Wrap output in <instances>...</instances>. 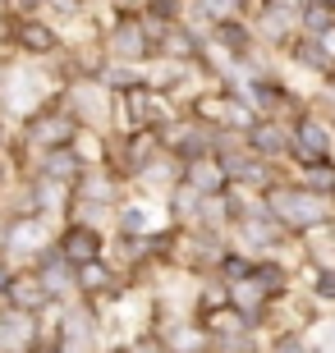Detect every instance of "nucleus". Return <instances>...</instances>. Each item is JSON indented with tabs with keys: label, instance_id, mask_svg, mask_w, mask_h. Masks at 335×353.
I'll return each mask as SVG.
<instances>
[{
	"label": "nucleus",
	"instance_id": "1",
	"mask_svg": "<svg viewBox=\"0 0 335 353\" xmlns=\"http://www.w3.org/2000/svg\"><path fill=\"white\" fill-rule=\"evenodd\" d=\"M262 211H267L280 230H303V234L331 221L326 197L308 193V188H267V193H262Z\"/></svg>",
	"mask_w": 335,
	"mask_h": 353
},
{
	"label": "nucleus",
	"instance_id": "2",
	"mask_svg": "<svg viewBox=\"0 0 335 353\" xmlns=\"http://www.w3.org/2000/svg\"><path fill=\"white\" fill-rule=\"evenodd\" d=\"M60 257H65L69 266H88V262H102V252H106V234L97 230V225H88V221H69L60 234H55V243H51Z\"/></svg>",
	"mask_w": 335,
	"mask_h": 353
},
{
	"label": "nucleus",
	"instance_id": "3",
	"mask_svg": "<svg viewBox=\"0 0 335 353\" xmlns=\"http://www.w3.org/2000/svg\"><path fill=\"white\" fill-rule=\"evenodd\" d=\"M78 129H83V124H78L69 110H41V115L28 119V143L41 147V152H55V147H74Z\"/></svg>",
	"mask_w": 335,
	"mask_h": 353
},
{
	"label": "nucleus",
	"instance_id": "4",
	"mask_svg": "<svg viewBox=\"0 0 335 353\" xmlns=\"http://www.w3.org/2000/svg\"><path fill=\"white\" fill-rule=\"evenodd\" d=\"M32 275H37V285L46 289V299H51L55 307L69 303V294H74V266H69L55 248H46V252L32 257Z\"/></svg>",
	"mask_w": 335,
	"mask_h": 353
},
{
	"label": "nucleus",
	"instance_id": "5",
	"mask_svg": "<svg viewBox=\"0 0 335 353\" xmlns=\"http://www.w3.org/2000/svg\"><path fill=\"white\" fill-rule=\"evenodd\" d=\"M289 152L298 157V165H317V161H331L335 143H331V129H326L322 119H298L294 133H289Z\"/></svg>",
	"mask_w": 335,
	"mask_h": 353
},
{
	"label": "nucleus",
	"instance_id": "6",
	"mask_svg": "<svg viewBox=\"0 0 335 353\" xmlns=\"http://www.w3.org/2000/svg\"><path fill=\"white\" fill-rule=\"evenodd\" d=\"M0 243H5V252H10V257L32 262L37 252L51 248V243H46V221H41V216H14L10 230L0 234Z\"/></svg>",
	"mask_w": 335,
	"mask_h": 353
},
{
	"label": "nucleus",
	"instance_id": "7",
	"mask_svg": "<svg viewBox=\"0 0 335 353\" xmlns=\"http://www.w3.org/2000/svg\"><path fill=\"white\" fill-rule=\"evenodd\" d=\"M0 307H14V312H28V316H37V321H41V312L55 307V303L46 299V289L37 285V275H32V271H14L5 299H0Z\"/></svg>",
	"mask_w": 335,
	"mask_h": 353
},
{
	"label": "nucleus",
	"instance_id": "8",
	"mask_svg": "<svg viewBox=\"0 0 335 353\" xmlns=\"http://www.w3.org/2000/svg\"><path fill=\"white\" fill-rule=\"evenodd\" d=\"M41 335V321L14 307H0V353H28L32 340Z\"/></svg>",
	"mask_w": 335,
	"mask_h": 353
},
{
	"label": "nucleus",
	"instance_id": "9",
	"mask_svg": "<svg viewBox=\"0 0 335 353\" xmlns=\"http://www.w3.org/2000/svg\"><path fill=\"white\" fill-rule=\"evenodd\" d=\"M216 161H220V170H225V179L253 183V188H262V193L271 188V161L253 157V152H225V157H216Z\"/></svg>",
	"mask_w": 335,
	"mask_h": 353
},
{
	"label": "nucleus",
	"instance_id": "10",
	"mask_svg": "<svg viewBox=\"0 0 335 353\" xmlns=\"http://www.w3.org/2000/svg\"><path fill=\"white\" fill-rule=\"evenodd\" d=\"M180 183H189L193 193H202V197H220L225 193V170H220V161L216 157H202V161H189L180 170Z\"/></svg>",
	"mask_w": 335,
	"mask_h": 353
},
{
	"label": "nucleus",
	"instance_id": "11",
	"mask_svg": "<svg viewBox=\"0 0 335 353\" xmlns=\"http://www.w3.org/2000/svg\"><path fill=\"white\" fill-rule=\"evenodd\" d=\"M248 152L262 157V161H276V157L289 152V133H285L276 119H258V124L248 129Z\"/></svg>",
	"mask_w": 335,
	"mask_h": 353
},
{
	"label": "nucleus",
	"instance_id": "12",
	"mask_svg": "<svg viewBox=\"0 0 335 353\" xmlns=\"http://www.w3.org/2000/svg\"><path fill=\"white\" fill-rule=\"evenodd\" d=\"M147 51H152V37H147L142 23H119L115 32H111V55H115L119 65H133V60H142Z\"/></svg>",
	"mask_w": 335,
	"mask_h": 353
},
{
	"label": "nucleus",
	"instance_id": "13",
	"mask_svg": "<svg viewBox=\"0 0 335 353\" xmlns=\"http://www.w3.org/2000/svg\"><path fill=\"white\" fill-rule=\"evenodd\" d=\"M303 170V188L317 197H335V161H317V165H298Z\"/></svg>",
	"mask_w": 335,
	"mask_h": 353
},
{
	"label": "nucleus",
	"instance_id": "14",
	"mask_svg": "<svg viewBox=\"0 0 335 353\" xmlns=\"http://www.w3.org/2000/svg\"><path fill=\"white\" fill-rule=\"evenodd\" d=\"M142 234H152V216H147V207H138V202L119 207V239H142Z\"/></svg>",
	"mask_w": 335,
	"mask_h": 353
},
{
	"label": "nucleus",
	"instance_id": "15",
	"mask_svg": "<svg viewBox=\"0 0 335 353\" xmlns=\"http://www.w3.org/2000/svg\"><path fill=\"white\" fill-rule=\"evenodd\" d=\"M19 46L32 55H46V51H55V32L41 23H19Z\"/></svg>",
	"mask_w": 335,
	"mask_h": 353
},
{
	"label": "nucleus",
	"instance_id": "16",
	"mask_svg": "<svg viewBox=\"0 0 335 353\" xmlns=\"http://www.w3.org/2000/svg\"><path fill=\"white\" fill-rule=\"evenodd\" d=\"M216 275H220V285H234V280H248V275H253V262H248V252H220V262H216Z\"/></svg>",
	"mask_w": 335,
	"mask_h": 353
},
{
	"label": "nucleus",
	"instance_id": "17",
	"mask_svg": "<svg viewBox=\"0 0 335 353\" xmlns=\"http://www.w3.org/2000/svg\"><path fill=\"white\" fill-rule=\"evenodd\" d=\"M298 65H312V69H331L335 65V60H331V55H326L322 51V41H317V37H308V41H298Z\"/></svg>",
	"mask_w": 335,
	"mask_h": 353
},
{
	"label": "nucleus",
	"instance_id": "18",
	"mask_svg": "<svg viewBox=\"0 0 335 353\" xmlns=\"http://www.w3.org/2000/svg\"><path fill=\"white\" fill-rule=\"evenodd\" d=\"M312 299L335 303V266H317V271H312Z\"/></svg>",
	"mask_w": 335,
	"mask_h": 353
},
{
	"label": "nucleus",
	"instance_id": "19",
	"mask_svg": "<svg viewBox=\"0 0 335 353\" xmlns=\"http://www.w3.org/2000/svg\"><path fill=\"white\" fill-rule=\"evenodd\" d=\"M239 5H244V0H198V10H202L207 19H216V23H230L234 14H239Z\"/></svg>",
	"mask_w": 335,
	"mask_h": 353
},
{
	"label": "nucleus",
	"instance_id": "20",
	"mask_svg": "<svg viewBox=\"0 0 335 353\" xmlns=\"http://www.w3.org/2000/svg\"><path fill=\"white\" fill-rule=\"evenodd\" d=\"M216 37H220V46H230L234 55H244V46H248V32L239 23H220L216 28Z\"/></svg>",
	"mask_w": 335,
	"mask_h": 353
},
{
	"label": "nucleus",
	"instance_id": "21",
	"mask_svg": "<svg viewBox=\"0 0 335 353\" xmlns=\"http://www.w3.org/2000/svg\"><path fill=\"white\" fill-rule=\"evenodd\" d=\"M124 349L129 353H166V344H161V335H133V340H124Z\"/></svg>",
	"mask_w": 335,
	"mask_h": 353
},
{
	"label": "nucleus",
	"instance_id": "22",
	"mask_svg": "<svg viewBox=\"0 0 335 353\" xmlns=\"http://www.w3.org/2000/svg\"><path fill=\"white\" fill-rule=\"evenodd\" d=\"M312 349H317V353H335V321H322V326H317Z\"/></svg>",
	"mask_w": 335,
	"mask_h": 353
},
{
	"label": "nucleus",
	"instance_id": "23",
	"mask_svg": "<svg viewBox=\"0 0 335 353\" xmlns=\"http://www.w3.org/2000/svg\"><path fill=\"white\" fill-rule=\"evenodd\" d=\"M97 353H129V349H124V344H102Z\"/></svg>",
	"mask_w": 335,
	"mask_h": 353
},
{
	"label": "nucleus",
	"instance_id": "24",
	"mask_svg": "<svg viewBox=\"0 0 335 353\" xmlns=\"http://www.w3.org/2000/svg\"><path fill=\"white\" fill-rule=\"evenodd\" d=\"M51 5H55V10H74L78 0H51Z\"/></svg>",
	"mask_w": 335,
	"mask_h": 353
}]
</instances>
